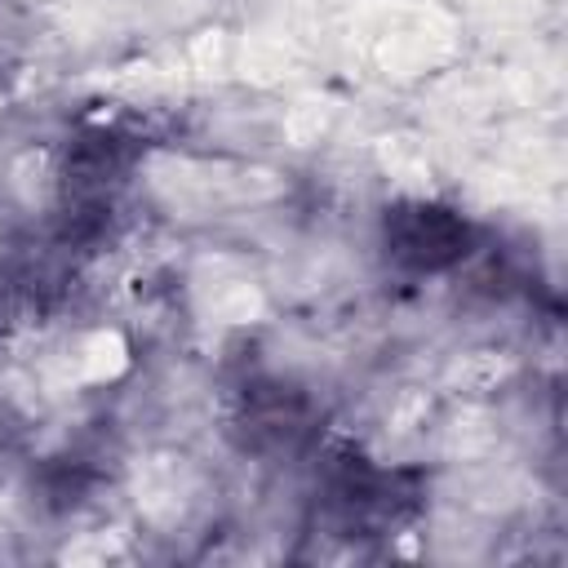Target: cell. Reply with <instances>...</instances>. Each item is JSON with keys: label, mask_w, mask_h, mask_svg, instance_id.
<instances>
[{"label": "cell", "mask_w": 568, "mask_h": 568, "mask_svg": "<svg viewBox=\"0 0 568 568\" xmlns=\"http://www.w3.org/2000/svg\"><path fill=\"white\" fill-rule=\"evenodd\" d=\"M466 244V226L439 209H413L399 217V231H395V253L408 257L413 266H439V262H453Z\"/></svg>", "instance_id": "1"}]
</instances>
